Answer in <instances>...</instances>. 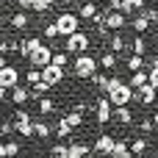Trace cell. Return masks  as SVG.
<instances>
[{
  "label": "cell",
  "instance_id": "44",
  "mask_svg": "<svg viewBox=\"0 0 158 158\" xmlns=\"http://www.w3.org/2000/svg\"><path fill=\"white\" fill-rule=\"evenodd\" d=\"M6 64H8V61H6V58H3V56H0V69H3V67H6Z\"/></svg>",
  "mask_w": 158,
  "mask_h": 158
},
{
  "label": "cell",
  "instance_id": "46",
  "mask_svg": "<svg viewBox=\"0 0 158 158\" xmlns=\"http://www.w3.org/2000/svg\"><path fill=\"white\" fill-rule=\"evenodd\" d=\"M6 3H8V0H0V6H6Z\"/></svg>",
  "mask_w": 158,
  "mask_h": 158
},
{
  "label": "cell",
  "instance_id": "39",
  "mask_svg": "<svg viewBox=\"0 0 158 158\" xmlns=\"http://www.w3.org/2000/svg\"><path fill=\"white\" fill-rule=\"evenodd\" d=\"M25 81H28L31 86H36V83L42 81V78H39V69H28V75H25Z\"/></svg>",
  "mask_w": 158,
  "mask_h": 158
},
{
  "label": "cell",
  "instance_id": "40",
  "mask_svg": "<svg viewBox=\"0 0 158 158\" xmlns=\"http://www.w3.org/2000/svg\"><path fill=\"white\" fill-rule=\"evenodd\" d=\"M8 133H14V125L11 122H0V136H8Z\"/></svg>",
  "mask_w": 158,
  "mask_h": 158
},
{
  "label": "cell",
  "instance_id": "19",
  "mask_svg": "<svg viewBox=\"0 0 158 158\" xmlns=\"http://www.w3.org/2000/svg\"><path fill=\"white\" fill-rule=\"evenodd\" d=\"M108 156H111V158H133L131 153H128V144H125V142H119V139L114 142V147H111V153H108Z\"/></svg>",
  "mask_w": 158,
  "mask_h": 158
},
{
  "label": "cell",
  "instance_id": "13",
  "mask_svg": "<svg viewBox=\"0 0 158 158\" xmlns=\"http://www.w3.org/2000/svg\"><path fill=\"white\" fill-rule=\"evenodd\" d=\"M114 142H117L114 136H108V133H100V136H97V142H94V150H97L100 156H108V153H111V147H114Z\"/></svg>",
  "mask_w": 158,
  "mask_h": 158
},
{
  "label": "cell",
  "instance_id": "43",
  "mask_svg": "<svg viewBox=\"0 0 158 158\" xmlns=\"http://www.w3.org/2000/svg\"><path fill=\"white\" fill-rule=\"evenodd\" d=\"M6 92H8V89H3V86H0V100H3V97H6Z\"/></svg>",
  "mask_w": 158,
  "mask_h": 158
},
{
  "label": "cell",
  "instance_id": "24",
  "mask_svg": "<svg viewBox=\"0 0 158 158\" xmlns=\"http://www.w3.org/2000/svg\"><path fill=\"white\" fill-rule=\"evenodd\" d=\"M117 64H119V61H117V56H114V53H103V56H100V61H97V67H103V69H114Z\"/></svg>",
  "mask_w": 158,
  "mask_h": 158
},
{
  "label": "cell",
  "instance_id": "29",
  "mask_svg": "<svg viewBox=\"0 0 158 158\" xmlns=\"http://www.w3.org/2000/svg\"><path fill=\"white\" fill-rule=\"evenodd\" d=\"M144 150H147V142H144V139H136L133 144H128V153H131V156H142Z\"/></svg>",
  "mask_w": 158,
  "mask_h": 158
},
{
  "label": "cell",
  "instance_id": "14",
  "mask_svg": "<svg viewBox=\"0 0 158 158\" xmlns=\"http://www.w3.org/2000/svg\"><path fill=\"white\" fill-rule=\"evenodd\" d=\"M92 150H89V144H83V142H72V144H67V158H83L89 156Z\"/></svg>",
  "mask_w": 158,
  "mask_h": 158
},
{
  "label": "cell",
  "instance_id": "42",
  "mask_svg": "<svg viewBox=\"0 0 158 158\" xmlns=\"http://www.w3.org/2000/svg\"><path fill=\"white\" fill-rule=\"evenodd\" d=\"M17 3H19L22 8H31V3H33V0H17Z\"/></svg>",
  "mask_w": 158,
  "mask_h": 158
},
{
  "label": "cell",
  "instance_id": "33",
  "mask_svg": "<svg viewBox=\"0 0 158 158\" xmlns=\"http://www.w3.org/2000/svg\"><path fill=\"white\" fill-rule=\"evenodd\" d=\"M31 8H33V11H39V14H44V11H50V8H53V0H33V3H31Z\"/></svg>",
  "mask_w": 158,
  "mask_h": 158
},
{
  "label": "cell",
  "instance_id": "1",
  "mask_svg": "<svg viewBox=\"0 0 158 158\" xmlns=\"http://www.w3.org/2000/svg\"><path fill=\"white\" fill-rule=\"evenodd\" d=\"M53 22H56V28H58V36H69V33H75L78 25H81V19H78L75 11H64V14H58Z\"/></svg>",
  "mask_w": 158,
  "mask_h": 158
},
{
  "label": "cell",
  "instance_id": "48",
  "mask_svg": "<svg viewBox=\"0 0 158 158\" xmlns=\"http://www.w3.org/2000/svg\"><path fill=\"white\" fill-rule=\"evenodd\" d=\"M83 158H94V156H83Z\"/></svg>",
  "mask_w": 158,
  "mask_h": 158
},
{
  "label": "cell",
  "instance_id": "16",
  "mask_svg": "<svg viewBox=\"0 0 158 158\" xmlns=\"http://www.w3.org/2000/svg\"><path fill=\"white\" fill-rule=\"evenodd\" d=\"M133 97H139V103H142V106H150V103H153V97H156V89L142 86V89H136V92H133Z\"/></svg>",
  "mask_w": 158,
  "mask_h": 158
},
{
  "label": "cell",
  "instance_id": "11",
  "mask_svg": "<svg viewBox=\"0 0 158 158\" xmlns=\"http://www.w3.org/2000/svg\"><path fill=\"white\" fill-rule=\"evenodd\" d=\"M144 8V0H122V6H119V14L128 19V17H133V14H139Z\"/></svg>",
  "mask_w": 158,
  "mask_h": 158
},
{
  "label": "cell",
  "instance_id": "21",
  "mask_svg": "<svg viewBox=\"0 0 158 158\" xmlns=\"http://www.w3.org/2000/svg\"><path fill=\"white\" fill-rule=\"evenodd\" d=\"M28 97H31V92H28L25 86H14V89H11V100H14L17 106H22V103H28Z\"/></svg>",
  "mask_w": 158,
  "mask_h": 158
},
{
  "label": "cell",
  "instance_id": "32",
  "mask_svg": "<svg viewBox=\"0 0 158 158\" xmlns=\"http://www.w3.org/2000/svg\"><path fill=\"white\" fill-rule=\"evenodd\" d=\"M31 131H33V136H39V139H47V133H50V128H47L44 122H33Z\"/></svg>",
  "mask_w": 158,
  "mask_h": 158
},
{
  "label": "cell",
  "instance_id": "3",
  "mask_svg": "<svg viewBox=\"0 0 158 158\" xmlns=\"http://www.w3.org/2000/svg\"><path fill=\"white\" fill-rule=\"evenodd\" d=\"M89 50V36L83 33V31H75V33H69L67 36V42H64V53L69 56V53H86Z\"/></svg>",
  "mask_w": 158,
  "mask_h": 158
},
{
  "label": "cell",
  "instance_id": "30",
  "mask_svg": "<svg viewBox=\"0 0 158 158\" xmlns=\"http://www.w3.org/2000/svg\"><path fill=\"white\" fill-rule=\"evenodd\" d=\"M17 153H19V144L17 142H6L3 144V158H17Z\"/></svg>",
  "mask_w": 158,
  "mask_h": 158
},
{
  "label": "cell",
  "instance_id": "23",
  "mask_svg": "<svg viewBox=\"0 0 158 158\" xmlns=\"http://www.w3.org/2000/svg\"><path fill=\"white\" fill-rule=\"evenodd\" d=\"M28 22H31V19H28V14H25V11H17V14L11 17V28H17V31L28 28Z\"/></svg>",
  "mask_w": 158,
  "mask_h": 158
},
{
  "label": "cell",
  "instance_id": "10",
  "mask_svg": "<svg viewBox=\"0 0 158 158\" xmlns=\"http://www.w3.org/2000/svg\"><path fill=\"white\" fill-rule=\"evenodd\" d=\"M94 114H97V122H100V125H108V122H111V103L103 97V100L94 106Z\"/></svg>",
  "mask_w": 158,
  "mask_h": 158
},
{
  "label": "cell",
  "instance_id": "45",
  "mask_svg": "<svg viewBox=\"0 0 158 158\" xmlns=\"http://www.w3.org/2000/svg\"><path fill=\"white\" fill-rule=\"evenodd\" d=\"M0 158H3V142H0Z\"/></svg>",
  "mask_w": 158,
  "mask_h": 158
},
{
  "label": "cell",
  "instance_id": "7",
  "mask_svg": "<svg viewBox=\"0 0 158 158\" xmlns=\"http://www.w3.org/2000/svg\"><path fill=\"white\" fill-rule=\"evenodd\" d=\"M39 78H42V83H47V86H58V83L64 81V69H58V67L47 64V67H42V69H39Z\"/></svg>",
  "mask_w": 158,
  "mask_h": 158
},
{
  "label": "cell",
  "instance_id": "9",
  "mask_svg": "<svg viewBox=\"0 0 158 158\" xmlns=\"http://www.w3.org/2000/svg\"><path fill=\"white\" fill-rule=\"evenodd\" d=\"M125 22H128V19H125V17L119 14V11H108V8H106V17H103V25H106L108 31H119V28H125Z\"/></svg>",
  "mask_w": 158,
  "mask_h": 158
},
{
  "label": "cell",
  "instance_id": "22",
  "mask_svg": "<svg viewBox=\"0 0 158 158\" xmlns=\"http://www.w3.org/2000/svg\"><path fill=\"white\" fill-rule=\"evenodd\" d=\"M144 53H147V42H144L142 36H136V39L131 42V56H142V58H144Z\"/></svg>",
  "mask_w": 158,
  "mask_h": 158
},
{
  "label": "cell",
  "instance_id": "4",
  "mask_svg": "<svg viewBox=\"0 0 158 158\" xmlns=\"http://www.w3.org/2000/svg\"><path fill=\"white\" fill-rule=\"evenodd\" d=\"M72 72L78 75V78H92L94 72H97V61L92 58V56H78V61H75V67H72Z\"/></svg>",
  "mask_w": 158,
  "mask_h": 158
},
{
  "label": "cell",
  "instance_id": "41",
  "mask_svg": "<svg viewBox=\"0 0 158 158\" xmlns=\"http://www.w3.org/2000/svg\"><path fill=\"white\" fill-rule=\"evenodd\" d=\"M119 6H122V0H108V11H119Z\"/></svg>",
  "mask_w": 158,
  "mask_h": 158
},
{
  "label": "cell",
  "instance_id": "34",
  "mask_svg": "<svg viewBox=\"0 0 158 158\" xmlns=\"http://www.w3.org/2000/svg\"><path fill=\"white\" fill-rule=\"evenodd\" d=\"M56 133H58V136H61V139H67V136H69V133H72V128H69V125H67V119H64V117H61V119H58V125H56Z\"/></svg>",
  "mask_w": 158,
  "mask_h": 158
},
{
  "label": "cell",
  "instance_id": "5",
  "mask_svg": "<svg viewBox=\"0 0 158 158\" xmlns=\"http://www.w3.org/2000/svg\"><path fill=\"white\" fill-rule=\"evenodd\" d=\"M11 125H14V131H17L19 136H25V139H31V136H33V131H31V125H33V122H31V114H28L25 108H17V114H14V122H11Z\"/></svg>",
  "mask_w": 158,
  "mask_h": 158
},
{
  "label": "cell",
  "instance_id": "12",
  "mask_svg": "<svg viewBox=\"0 0 158 158\" xmlns=\"http://www.w3.org/2000/svg\"><path fill=\"white\" fill-rule=\"evenodd\" d=\"M39 44H42V39H36V36H28V39L17 42V53H19V56H31V53H33Z\"/></svg>",
  "mask_w": 158,
  "mask_h": 158
},
{
  "label": "cell",
  "instance_id": "20",
  "mask_svg": "<svg viewBox=\"0 0 158 158\" xmlns=\"http://www.w3.org/2000/svg\"><path fill=\"white\" fill-rule=\"evenodd\" d=\"M94 14H97V6H94V0H89V3H83V6H81L78 19H94Z\"/></svg>",
  "mask_w": 158,
  "mask_h": 158
},
{
  "label": "cell",
  "instance_id": "18",
  "mask_svg": "<svg viewBox=\"0 0 158 158\" xmlns=\"http://www.w3.org/2000/svg\"><path fill=\"white\" fill-rule=\"evenodd\" d=\"M111 117H117L122 125H131V122H133V114H131L128 106H122V108H111Z\"/></svg>",
  "mask_w": 158,
  "mask_h": 158
},
{
  "label": "cell",
  "instance_id": "37",
  "mask_svg": "<svg viewBox=\"0 0 158 158\" xmlns=\"http://www.w3.org/2000/svg\"><path fill=\"white\" fill-rule=\"evenodd\" d=\"M142 17H144V19L153 25V22L158 19V11H156V8H142Z\"/></svg>",
  "mask_w": 158,
  "mask_h": 158
},
{
  "label": "cell",
  "instance_id": "8",
  "mask_svg": "<svg viewBox=\"0 0 158 158\" xmlns=\"http://www.w3.org/2000/svg\"><path fill=\"white\" fill-rule=\"evenodd\" d=\"M17 83H19V69L11 67V64H6V67L0 69V86H3V89H14Z\"/></svg>",
  "mask_w": 158,
  "mask_h": 158
},
{
  "label": "cell",
  "instance_id": "38",
  "mask_svg": "<svg viewBox=\"0 0 158 158\" xmlns=\"http://www.w3.org/2000/svg\"><path fill=\"white\" fill-rule=\"evenodd\" d=\"M44 36H47V39H56V36H58V28H56V22H47V25H44Z\"/></svg>",
  "mask_w": 158,
  "mask_h": 158
},
{
  "label": "cell",
  "instance_id": "36",
  "mask_svg": "<svg viewBox=\"0 0 158 158\" xmlns=\"http://www.w3.org/2000/svg\"><path fill=\"white\" fill-rule=\"evenodd\" d=\"M50 158H67V144H56V147H50Z\"/></svg>",
  "mask_w": 158,
  "mask_h": 158
},
{
  "label": "cell",
  "instance_id": "2",
  "mask_svg": "<svg viewBox=\"0 0 158 158\" xmlns=\"http://www.w3.org/2000/svg\"><path fill=\"white\" fill-rule=\"evenodd\" d=\"M108 97V103H111V108H122V106H128L131 100H133V92L128 89V83H119V86H114V89H108L106 92Z\"/></svg>",
  "mask_w": 158,
  "mask_h": 158
},
{
  "label": "cell",
  "instance_id": "6",
  "mask_svg": "<svg viewBox=\"0 0 158 158\" xmlns=\"http://www.w3.org/2000/svg\"><path fill=\"white\" fill-rule=\"evenodd\" d=\"M50 58H53V50H50V44H44V42H42V44H39V47L31 53V56H28V61L33 64V69L47 67V64H50Z\"/></svg>",
  "mask_w": 158,
  "mask_h": 158
},
{
  "label": "cell",
  "instance_id": "25",
  "mask_svg": "<svg viewBox=\"0 0 158 158\" xmlns=\"http://www.w3.org/2000/svg\"><path fill=\"white\" fill-rule=\"evenodd\" d=\"M125 67H128L131 72H139V69H144V58H142V56H128Z\"/></svg>",
  "mask_w": 158,
  "mask_h": 158
},
{
  "label": "cell",
  "instance_id": "31",
  "mask_svg": "<svg viewBox=\"0 0 158 158\" xmlns=\"http://www.w3.org/2000/svg\"><path fill=\"white\" fill-rule=\"evenodd\" d=\"M67 61H69V56H67V53H53V58H50V64H53V67H58V69H64V67H67Z\"/></svg>",
  "mask_w": 158,
  "mask_h": 158
},
{
  "label": "cell",
  "instance_id": "17",
  "mask_svg": "<svg viewBox=\"0 0 158 158\" xmlns=\"http://www.w3.org/2000/svg\"><path fill=\"white\" fill-rule=\"evenodd\" d=\"M142 86H147V72H144V69L133 72V78H131V83H128V89H131V92H136V89H142Z\"/></svg>",
  "mask_w": 158,
  "mask_h": 158
},
{
  "label": "cell",
  "instance_id": "47",
  "mask_svg": "<svg viewBox=\"0 0 158 158\" xmlns=\"http://www.w3.org/2000/svg\"><path fill=\"white\" fill-rule=\"evenodd\" d=\"M0 19H3V8H0Z\"/></svg>",
  "mask_w": 158,
  "mask_h": 158
},
{
  "label": "cell",
  "instance_id": "28",
  "mask_svg": "<svg viewBox=\"0 0 158 158\" xmlns=\"http://www.w3.org/2000/svg\"><path fill=\"white\" fill-rule=\"evenodd\" d=\"M64 119H67V125H69V128H81V125H83V114H78V111H69Z\"/></svg>",
  "mask_w": 158,
  "mask_h": 158
},
{
  "label": "cell",
  "instance_id": "26",
  "mask_svg": "<svg viewBox=\"0 0 158 158\" xmlns=\"http://www.w3.org/2000/svg\"><path fill=\"white\" fill-rule=\"evenodd\" d=\"M131 25H133V31H136V33H144V31L150 28V22H147V19H144L142 14H136V17L131 19Z\"/></svg>",
  "mask_w": 158,
  "mask_h": 158
},
{
  "label": "cell",
  "instance_id": "27",
  "mask_svg": "<svg viewBox=\"0 0 158 158\" xmlns=\"http://www.w3.org/2000/svg\"><path fill=\"white\" fill-rule=\"evenodd\" d=\"M89 81H92V83H94L97 89H103V92L108 89V75H103V72H94V75H92Z\"/></svg>",
  "mask_w": 158,
  "mask_h": 158
},
{
  "label": "cell",
  "instance_id": "35",
  "mask_svg": "<svg viewBox=\"0 0 158 158\" xmlns=\"http://www.w3.org/2000/svg\"><path fill=\"white\" fill-rule=\"evenodd\" d=\"M53 108H56V103H53L50 97H42V100H39V111H42V114H53Z\"/></svg>",
  "mask_w": 158,
  "mask_h": 158
},
{
  "label": "cell",
  "instance_id": "15",
  "mask_svg": "<svg viewBox=\"0 0 158 158\" xmlns=\"http://www.w3.org/2000/svg\"><path fill=\"white\" fill-rule=\"evenodd\" d=\"M108 44H111V50H108V53H114V56H117V53H122V50H128V42H125L119 33H111V36H108Z\"/></svg>",
  "mask_w": 158,
  "mask_h": 158
}]
</instances>
